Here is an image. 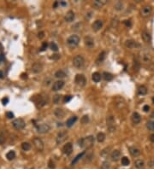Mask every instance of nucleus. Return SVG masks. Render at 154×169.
Listing matches in <instances>:
<instances>
[{
  "label": "nucleus",
  "instance_id": "nucleus-1",
  "mask_svg": "<svg viewBox=\"0 0 154 169\" xmlns=\"http://www.w3.org/2000/svg\"><path fill=\"white\" fill-rule=\"evenodd\" d=\"M78 144L81 148H86V149L87 148V149H89L94 144V137L90 135L87 136V137H82V138H81L78 141Z\"/></svg>",
  "mask_w": 154,
  "mask_h": 169
},
{
  "label": "nucleus",
  "instance_id": "nucleus-2",
  "mask_svg": "<svg viewBox=\"0 0 154 169\" xmlns=\"http://www.w3.org/2000/svg\"><path fill=\"white\" fill-rule=\"evenodd\" d=\"M80 40H81V39H80L79 36L75 35V34H74V35H71L67 39V41H66L67 45L70 48H75L78 44H79Z\"/></svg>",
  "mask_w": 154,
  "mask_h": 169
},
{
  "label": "nucleus",
  "instance_id": "nucleus-3",
  "mask_svg": "<svg viewBox=\"0 0 154 169\" xmlns=\"http://www.w3.org/2000/svg\"><path fill=\"white\" fill-rule=\"evenodd\" d=\"M73 64L75 68H81L84 67L85 65V59L82 56L78 55V56H75L73 59Z\"/></svg>",
  "mask_w": 154,
  "mask_h": 169
},
{
  "label": "nucleus",
  "instance_id": "nucleus-4",
  "mask_svg": "<svg viewBox=\"0 0 154 169\" xmlns=\"http://www.w3.org/2000/svg\"><path fill=\"white\" fill-rule=\"evenodd\" d=\"M106 123H107V127H108V130L110 132H113L116 131V125H115V119L114 116L112 115H109L106 119Z\"/></svg>",
  "mask_w": 154,
  "mask_h": 169
},
{
  "label": "nucleus",
  "instance_id": "nucleus-5",
  "mask_svg": "<svg viewBox=\"0 0 154 169\" xmlns=\"http://www.w3.org/2000/svg\"><path fill=\"white\" fill-rule=\"evenodd\" d=\"M12 126L16 130H22L25 127L26 124L22 119H15L12 121Z\"/></svg>",
  "mask_w": 154,
  "mask_h": 169
},
{
  "label": "nucleus",
  "instance_id": "nucleus-6",
  "mask_svg": "<svg viewBox=\"0 0 154 169\" xmlns=\"http://www.w3.org/2000/svg\"><path fill=\"white\" fill-rule=\"evenodd\" d=\"M67 137H68V132H58V136L56 137V142H57V144H61L64 142L65 140L67 139Z\"/></svg>",
  "mask_w": 154,
  "mask_h": 169
},
{
  "label": "nucleus",
  "instance_id": "nucleus-7",
  "mask_svg": "<svg viewBox=\"0 0 154 169\" xmlns=\"http://www.w3.org/2000/svg\"><path fill=\"white\" fill-rule=\"evenodd\" d=\"M75 82L77 85L81 86V87H83V86L86 85V77L83 74H77L75 78Z\"/></svg>",
  "mask_w": 154,
  "mask_h": 169
},
{
  "label": "nucleus",
  "instance_id": "nucleus-8",
  "mask_svg": "<svg viewBox=\"0 0 154 169\" xmlns=\"http://www.w3.org/2000/svg\"><path fill=\"white\" fill-rule=\"evenodd\" d=\"M33 143H34V146H35V148L37 149V150L39 151H42L43 149H44V143H43V141L41 140L39 137H34V140H33Z\"/></svg>",
  "mask_w": 154,
  "mask_h": 169
},
{
  "label": "nucleus",
  "instance_id": "nucleus-9",
  "mask_svg": "<svg viewBox=\"0 0 154 169\" xmlns=\"http://www.w3.org/2000/svg\"><path fill=\"white\" fill-rule=\"evenodd\" d=\"M36 128H37V132L41 134L46 133V132H48L51 130V127H50V126L47 125V124H40V125L37 126Z\"/></svg>",
  "mask_w": 154,
  "mask_h": 169
},
{
  "label": "nucleus",
  "instance_id": "nucleus-10",
  "mask_svg": "<svg viewBox=\"0 0 154 169\" xmlns=\"http://www.w3.org/2000/svg\"><path fill=\"white\" fill-rule=\"evenodd\" d=\"M125 46L129 49H136V48L141 47V44L135 40L133 39H129L125 42Z\"/></svg>",
  "mask_w": 154,
  "mask_h": 169
},
{
  "label": "nucleus",
  "instance_id": "nucleus-11",
  "mask_svg": "<svg viewBox=\"0 0 154 169\" xmlns=\"http://www.w3.org/2000/svg\"><path fill=\"white\" fill-rule=\"evenodd\" d=\"M152 12H153V8H152V6H150V5H145L141 10V14L143 17L149 16L152 14Z\"/></svg>",
  "mask_w": 154,
  "mask_h": 169
},
{
  "label": "nucleus",
  "instance_id": "nucleus-12",
  "mask_svg": "<svg viewBox=\"0 0 154 169\" xmlns=\"http://www.w3.org/2000/svg\"><path fill=\"white\" fill-rule=\"evenodd\" d=\"M63 152L67 156H70L73 152V144L71 143H67L63 148Z\"/></svg>",
  "mask_w": 154,
  "mask_h": 169
},
{
  "label": "nucleus",
  "instance_id": "nucleus-13",
  "mask_svg": "<svg viewBox=\"0 0 154 169\" xmlns=\"http://www.w3.org/2000/svg\"><path fill=\"white\" fill-rule=\"evenodd\" d=\"M63 86H64V81H63V80H58V81L54 82V84H53L52 91H60Z\"/></svg>",
  "mask_w": 154,
  "mask_h": 169
},
{
  "label": "nucleus",
  "instance_id": "nucleus-14",
  "mask_svg": "<svg viewBox=\"0 0 154 169\" xmlns=\"http://www.w3.org/2000/svg\"><path fill=\"white\" fill-rule=\"evenodd\" d=\"M43 69V66L40 63H34L32 66V71L34 72V74H39L42 71Z\"/></svg>",
  "mask_w": 154,
  "mask_h": 169
},
{
  "label": "nucleus",
  "instance_id": "nucleus-15",
  "mask_svg": "<svg viewBox=\"0 0 154 169\" xmlns=\"http://www.w3.org/2000/svg\"><path fill=\"white\" fill-rule=\"evenodd\" d=\"M103 21L101 20H97L95 21L93 23V25H92V27H93V31H99L100 29L103 27Z\"/></svg>",
  "mask_w": 154,
  "mask_h": 169
},
{
  "label": "nucleus",
  "instance_id": "nucleus-16",
  "mask_svg": "<svg viewBox=\"0 0 154 169\" xmlns=\"http://www.w3.org/2000/svg\"><path fill=\"white\" fill-rule=\"evenodd\" d=\"M75 13H74L72 10H70V11H68L66 13V15H65V21H66L67 22H72L74 20H75Z\"/></svg>",
  "mask_w": 154,
  "mask_h": 169
},
{
  "label": "nucleus",
  "instance_id": "nucleus-17",
  "mask_svg": "<svg viewBox=\"0 0 154 169\" xmlns=\"http://www.w3.org/2000/svg\"><path fill=\"white\" fill-rule=\"evenodd\" d=\"M129 153L134 157H137V156H139L141 155V150L137 147H135V146H133V147L129 148Z\"/></svg>",
  "mask_w": 154,
  "mask_h": 169
},
{
  "label": "nucleus",
  "instance_id": "nucleus-18",
  "mask_svg": "<svg viewBox=\"0 0 154 169\" xmlns=\"http://www.w3.org/2000/svg\"><path fill=\"white\" fill-rule=\"evenodd\" d=\"M110 158H111V160L113 161H117L121 158V152L119 150H117V149L113 150L111 155H110Z\"/></svg>",
  "mask_w": 154,
  "mask_h": 169
},
{
  "label": "nucleus",
  "instance_id": "nucleus-19",
  "mask_svg": "<svg viewBox=\"0 0 154 169\" xmlns=\"http://www.w3.org/2000/svg\"><path fill=\"white\" fill-rule=\"evenodd\" d=\"M131 119H132L133 123L135 124V125H136V124H139L140 122L141 121V115H140V114L137 113V112H134V113H133Z\"/></svg>",
  "mask_w": 154,
  "mask_h": 169
},
{
  "label": "nucleus",
  "instance_id": "nucleus-20",
  "mask_svg": "<svg viewBox=\"0 0 154 169\" xmlns=\"http://www.w3.org/2000/svg\"><path fill=\"white\" fill-rule=\"evenodd\" d=\"M141 38H142V39L144 40V42H146V43H150L152 40L151 34L148 32H146V31L142 32V33H141Z\"/></svg>",
  "mask_w": 154,
  "mask_h": 169
},
{
  "label": "nucleus",
  "instance_id": "nucleus-21",
  "mask_svg": "<svg viewBox=\"0 0 154 169\" xmlns=\"http://www.w3.org/2000/svg\"><path fill=\"white\" fill-rule=\"evenodd\" d=\"M84 41H85V44L89 48L93 47V44H94V40H93V39L91 36H86V37L85 38Z\"/></svg>",
  "mask_w": 154,
  "mask_h": 169
},
{
  "label": "nucleus",
  "instance_id": "nucleus-22",
  "mask_svg": "<svg viewBox=\"0 0 154 169\" xmlns=\"http://www.w3.org/2000/svg\"><path fill=\"white\" fill-rule=\"evenodd\" d=\"M105 3H106V0H103V1H101V0H95V1L93 2V7H94L95 9H100V8H102Z\"/></svg>",
  "mask_w": 154,
  "mask_h": 169
},
{
  "label": "nucleus",
  "instance_id": "nucleus-23",
  "mask_svg": "<svg viewBox=\"0 0 154 169\" xmlns=\"http://www.w3.org/2000/svg\"><path fill=\"white\" fill-rule=\"evenodd\" d=\"M141 60L145 63H149L152 60V56L148 52H143L141 54Z\"/></svg>",
  "mask_w": 154,
  "mask_h": 169
},
{
  "label": "nucleus",
  "instance_id": "nucleus-24",
  "mask_svg": "<svg viewBox=\"0 0 154 169\" xmlns=\"http://www.w3.org/2000/svg\"><path fill=\"white\" fill-rule=\"evenodd\" d=\"M76 120H77V116H72V117H70V119H68V120H67L66 126L68 127H71L72 126H73L74 124L76 122Z\"/></svg>",
  "mask_w": 154,
  "mask_h": 169
},
{
  "label": "nucleus",
  "instance_id": "nucleus-25",
  "mask_svg": "<svg viewBox=\"0 0 154 169\" xmlns=\"http://www.w3.org/2000/svg\"><path fill=\"white\" fill-rule=\"evenodd\" d=\"M85 154H86V152H85V151H83V152H81V154L77 155V156H75V158H74V160L72 161V162H71V165H72V166L75 165V164H76V163L78 162V161H79L81 159V158H83V156H85Z\"/></svg>",
  "mask_w": 154,
  "mask_h": 169
},
{
  "label": "nucleus",
  "instance_id": "nucleus-26",
  "mask_svg": "<svg viewBox=\"0 0 154 169\" xmlns=\"http://www.w3.org/2000/svg\"><path fill=\"white\" fill-rule=\"evenodd\" d=\"M134 167L138 169H142L143 168L145 167V162L143 160H141V159H138L134 161Z\"/></svg>",
  "mask_w": 154,
  "mask_h": 169
},
{
  "label": "nucleus",
  "instance_id": "nucleus-27",
  "mask_svg": "<svg viewBox=\"0 0 154 169\" xmlns=\"http://www.w3.org/2000/svg\"><path fill=\"white\" fill-rule=\"evenodd\" d=\"M67 76L66 73H65L63 70H58L55 73V77L58 79H63V78H65Z\"/></svg>",
  "mask_w": 154,
  "mask_h": 169
},
{
  "label": "nucleus",
  "instance_id": "nucleus-28",
  "mask_svg": "<svg viewBox=\"0 0 154 169\" xmlns=\"http://www.w3.org/2000/svg\"><path fill=\"white\" fill-rule=\"evenodd\" d=\"M54 115H56L58 118H63V117L64 116L65 113L62 108H57L54 111Z\"/></svg>",
  "mask_w": 154,
  "mask_h": 169
},
{
  "label": "nucleus",
  "instance_id": "nucleus-29",
  "mask_svg": "<svg viewBox=\"0 0 154 169\" xmlns=\"http://www.w3.org/2000/svg\"><path fill=\"white\" fill-rule=\"evenodd\" d=\"M92 78H93V81L98 83V82H99L101 80V74L99 73H98V72H95V73L93 74V77Z\"/></svg>",
  "mask_w": 154,
  "mask_h": 169
},
{
  "label": "nucleus",
  "instance_id": "nucleus-30",
  "mask_svg": "<svg viewBox=\"0 0 154 169\" xmlns=\"http://www.w3.org/2000/svg\"><path fill=\"white\" fill-rule=\"evenodd\" d=\"M138 93H139L140 95L144 96V95H146V93H147V88L145 85H141L138 88Z\"/></svg>",
  "mask_w": 154,
  "mask_h": 169
},
{
  "label": "nucleus",
  "instance_id": "nucleus-31",
  "mask_svg": "<svg viewBox=\"0 0 154 169\" xmlns=\"http://www.w3.org/2000/svg\"><path fill=\"white\" fill-rule=\"evenodd\" d=\"M62 101H63V96H62L61 95L57 94L53 96V103H56V104H59Z\"/></svg>",
  "mask_w": 154,
  "mask_h": 169
},
{
  "label": "nucleus",
  "instance_id": "nucleus-32",
  "mask_svg": "<svg viewBox=\"0 0 154 169\" xmlns=\"http://www.w3.org/2000/svg\"><path fill=\"white\" fill-rule=\"evenodd\" d=\"M6 158L9 160V161H12L15 158V153L14 150H10L9 151L8 153L6 154Z\"/></svg>",
  "mask_w": 154,
  "mask_h": 169
},
{
  "label": "nucleus",
  "instance_id": "nucleus-33",
  "mask_svg": "<svg viewBox=\"0 0 154 169\" xmlns=\"http://www.w3.org/2000/svg\"><path fill=\"white\" fill-rule=\"evenodd\" d=\"M96 137H97V141H98V143H102V142H104L105 139V134L104 133V132H99V133H98Z\"/></svg>",
  "mask_w": 154,
  "mask_h": 169
},
{
  "label": "nucleus",
  "instance_id": "nucleus-34",
  "mask_svg": "<svg viewBox=\"0 0 154 169\" xmlns=\"http://www.w3.org/2000/svg\"><path fill=\"white\" fill-rule=\"evenodd\" d=\"M103 78L106 81H110V80H111L113 79V75L111 74L108 73V72H105V73H103Z\"/></svg>",
  "mask_w": 154,
  "mask_h": 169
},
{
  "label": "nucleus",
  "instance_id": "nucleus-35",
  "mask_svg": "<svg viewBox=\"0 0 154 169\" xmlns=\"http://www.w3.org/2000/svg\"><path fill=\"white\" fill-rule=\"evenodd\" d=\"M22 149H23L24 151H27L31 149V144L27 142H24L22 144Z\"/></svg>",
  "mask_w": 154,
  "mask_h": 169
},
{
  "label": "nucleus",
  "instance_id": "nucleus-36",
  "mask_svg": "<svg viewBox=\"0 0 154 169\" xmlns=\"http://www.w3.org/2000/svg\"><path fill=\"white\" fill-rule=\"evenodd\" d=\"M105 56H106V52H105V51H102V52L98 55V57L97 62H98V63H102V62L105 60Z\"/></svg>",
  "mask_w": 154,
  "mask_h": 169
},
{
  "label": "nucleus",
  "instance_id": "nucleus-37",
  "mask_svg": "<svg viewBox=\"0 0 154 169\" xmlns=\"http://www.w3.org/2000/svg\"><path fill=\"white\" fill-rule=\"evenodd\" d=\"M118 24H119V21L117 18H113L111 20V22H110L111 27H113V28H117V27H118Z\"/></svg>",
  "mask_w": 154,
  "mask_h": 169
},
{
  "label": "nucleus",
  "instance_id": "nucleus-38",
  "mask_svg": "<svg viewBox=\"0 0 154 169\" xmlns=\"http://www.w3.org/2000/svg\"><path fill=\"white\" fill-rule=\"evenodd\" d=\"M146 127L150 131H154V121L153 120H149L146 122Z\"/></svg>",
  "mask_w": 154,
  "mask_h": 169
},
{
  "label": "nucleus",
  "instance_id": "nucleus-39",
  "mask_svg": "<svg viewBox=\"0 0 154 169\" xmlns=\"http://www.w3.org/2000/svg\"><path fill=\"white\" fill-rule=\"evenodd\" d=\"M6 141V136H5L4 132L2 131L0 132V144H3Z\"/></svg>",
  "mask_w": 154,
  "mask_h": 169
},
{
  "label": "nucleus",
  "instance_id": "nucleus-40",
  "mask_svg": "<svg viewBox=\"0 0 154 169\" xmlns=\"http://www.w3.org/2000/svg\"><path fill=\"white\" fill-rule=\"evenodd\" d=\"M114 7H115V9L117 10H122V9H123V3H122V2L119 1V2H117V3H116Z\"/></svg>",
  "mask_w": 154,
  "mask_h": 169
},
{
  "label": "nucleus",
  "instance_id": "nucleus-41",
  "mask_svg": "<svg viewBox=\"0 0 154 169\" xmlns=\"http://www.w3.org/2000/svg\"><path fill=\"white\" fill-rule=\"evenodd\" d=\"M129 163H130V161H129L128 157L123 156V157L122 158V164L123 165V166H129Z\"/></svg>",
  "mask_w": 154,
  "mask_h": 169
},
{
  "label": "nucleus",
  "instance_id": "nucleus-42",
  "mask_svg": "<svg viewBox=\"0 0 154 169\" xmlns=\"http://www.w3.org/2000/svg\"><path fill=\"white\" fill-rule=\"evenodd\" d=\"M81 121L82 124H87L88 121H89V117H88V115H84V116L81 118Z\"/></svg>",
  "mask_w": 154,
  "mask_h": 169
},
{
  "label": "nucleus",
  "instance_id": "nucleus-43",
  "mask_svg": "<svg viewBox=\"0 0 154 169\" xmlns=\"http://www.w3.org/2000/svg\"><path fill=\"white\" fill-rule=\"evenodd\" d=\"M50 48H51V49L53 51H58V45H57V44H55L54 42H52L51 44H50Z\"/></svg>",
  "mask_w": 154,
  "mask_h": 169
},
{
  "label": "nucleus",
  "instance_id": "nucleus-44",
  "mask_svg": "<svg viewBox=\"0 0 154 169\" xmlns=\"http://www.w3.org/2000/svg\"><path fill=\"white\" fill-rule=\"evenodd\" d=\"M101 169H110V163L108 161L103 162V164L101 166Z\"/></svg>",
  "mask_w": 154,
  "mask_h": 169
},
{
  "label": "nucleus",
  "instance_id": "nucleus-45",
  "mask_svg": "<svg viewBox=\"0 0 154 169\" xmlns=\"http://www.w3.org/2000/svg\"><path fill=\"white\" fill-rule=\"evenodd\" d=\"M47 46H48V44H47V42H44L42 44V46H41V48H40V51H46V49L47 48Z\"/></svg>",
  "mask_w": 154,
  "mask_h": 169
},
{
  "label": "nucleus",
  "instance_id": "nucleus-46",
  "mask_svg": "<svg viewBox=\"0 0 154 169\" xmlns=\"http://www.w3.org/2000/svg\"><path fill=\"white\" fill-rule=\"evenodd\" d=\"M71 99H72V96L69 95V96H64V99H63V102H64V103H68V102H70Z\"/></svg>",
  "mask_w": 154,
  "mask_h": 169
},
{
  "label": "nucleus",
  "instance_id": "nucleus-47",
  "mask_svg": "<svg viewBox=\"0 0 154 169\" xmlns=\"http://www.w3.org/2000/svg\"><path fill=\"white\" fill-rule=\"evenodd\" d=\"M148 166H149L150 168H153V167H154V157L151 158V160L148 161Z\"/></svg>",
  "mask_w": 154,
  "mask_h": 169
},
{
  "label": "nucleus",
  "instance_id": "nucleus-48",
  "mask_svg": "<svg viewBox=\"0 0 154 169\" xmlns=\"http://www.w3.org/2000/svg\"><path fill=\"white\" fill-rule=\"evenodd\" d=\"M6 116L8 119H12V118H14V114L12 113V112H7Z\"/></svg>",
  "mask_w": 154,
  "mask_h": 169
},
{
  "label": "nucleus",
  "instance_id": "nucleus-49",
  "mask_svg": "<svg viewBox=\"0 0 154 169\" xmlns=\"http://www.w3.org/2000/svg\"><path fill=\"white\" fill-rule=\"evenodd\" d=\"M48 167H49L51 169H54L55 168V164H54V162L51 161V160H50V161H49V165H48Z\"/></svg>",
  "mask_w": 154,
  "mask_h": 169
},
{
  "label": "nucleus",
  "instance_id": "nucleus-50",
  "mask_svg": "<svg viewBox=\"0 0 154 169\" xmlns=\"http://www.w3.org/2000/svg\"><path fill=\"white\" fill-rule=\"evenodd\" d=\"M2 103H3V105H6L7 103H9V98H8V97H4V98H3V99H2Z\"/></svg>",
  "mask_w": 154,
  "mask_h": 169
},
{
  "label": "nucleus",
  "instance_id": "nucleus-51",
  "mask_svg": "<svg viewBox=\"0 0 154 169\" xmlns=\"http://www.w3.org/2000/svg\"><path fill=\"white\" fill-rule=\"evenodd\" d=\"M124 24H125V25L126 26H127V27H131V25H132V24H131V21H124Z\"/></svg>",
  "mask_w": 154,
  "mask_h": 169
},
{
  "label": "nucleus",
  "instance_id": "nucleus-52",
  "mask_svg": "<svg viewBox=\"0 0 154 169\" xmlns=\"http://www.w3.org/2000/svg\"><path fill=\"white\" fill-rule=\"evenodd\" d=\"M143 110H144V112H149L150 110V107L148 106V105H145L144 107H143Z\"/></svg>",
  "mask_w": 154,
  "mask_h": 169
},
{
  "label": "nucleus",
  "instance_id": "nucleus-53",
  "mask_svg": "<svg viewBox=\"0 0 154 169\" xmlns=\"http://www.w3.org/2000/svg\"><path fill=\"white\" fill-rule=\"evenodd\" d=\"M38 37H39V39H43V38L45 37V32H39V34H38Z\"/></svg>",
  "mask_w": 154,
  "mask_h": 169
},
{
  "label": "nucleus",
  "instance_id": "nucleus-54",
  "mask_svg": "<svg viewBox=\"0 0 154 169\" xmlns=\"http://www.w3.org/2000/svg\"><path fill=\"white\" fill-rule=\"evenodd\" d=\"M149 139H150V141H151V142L154 143V133H153V134H152V135H150Z\"/></svg>",
  "mask_w": 154,
  "mask_h": 169
},
{
  "label": "nucleus",
  "instance_id": "nucleus-55",
  "mask_svg": "<svg viewBox=\"0 0 154 169\" xmlns=\"http://www.w3.org/2000/svg\"><path fill=\"white\" fill-rule=\"evenodd\" d=\"M54 56H53V59H58V58H59L60 57V56H59V55H54Z\"/></svg>",
  "mask_w": 154,
  "mask_h": 169
},
{
  "label": "nucleus",
  "instance_id": "nucleus-56",
  "mask_svg": "<svg viewBox=\"0 0 154 169\" xmlns=\"http://www.w3.org/2000/svg\"><path fill=\"white\" fill-rule=\"evenodd\" d=\"M22 79H27V74H22Z\"/></svg>",
  "mask_w": 154,
  "mask_h": 169
},
{
  "label": "nucleus",
  "instance_id": "nucleus-57",
  "mask_svg": "<svg viewBox=\"0 0 154 169\" xmlns=\"http://www.w3.org/2000/svg\"><path fill=\"white\" fill-rule=\"evenodd\" d=\"M67 3H65V2H60V5H63V6H65Z\"/></svg>",
  "mask_w": 154,
  "mask_h": 169
},
{
  "label": "nucleus",
  "instance_id": "nucleus-58",
  "mask_svg": "<svg viewBox=\"0 0 154 169\" xmlns=\"http://www.w3.org/2000/svg\"><path fill=\"white\" fill-rule=\"evenodd\" d=\"M3 74L2 71H0V79H3Z\"/></svg>",
  "mask_w": 154,
  "mask_h": 169
},
{
  "label": "nucleus",
  "instance_id": "nucleus-59",
  "mask_svg": "<svg viewBox=\"0 0 154 169\" xmlns=\"http://www.w3.org/2000/svg\"><path fill=\"white\" fill-rule=\"evenodd\" d=\"M153 104H154V96L153 97Z\"/></svg>",
  "mask_w": 154,
  "mask_h": 169
}]
</instances>
